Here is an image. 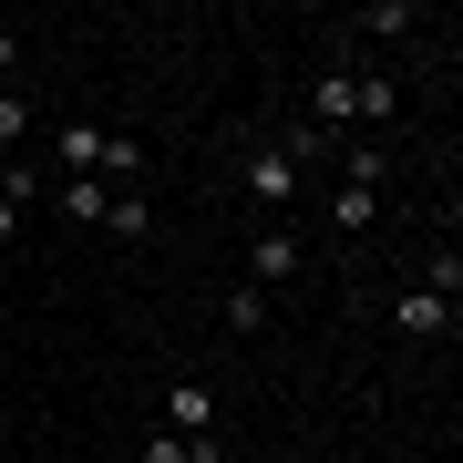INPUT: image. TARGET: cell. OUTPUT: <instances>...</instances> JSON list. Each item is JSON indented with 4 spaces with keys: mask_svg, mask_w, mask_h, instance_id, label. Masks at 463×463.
I'll list each match as a JSON object with an SVG mask.
<instances>
[{
    "mask_svg": "<svg viewBox=\"0 0 463 463\" xmlns=\"http://www.w3.org/2000/svg\"><path fill=\"white\" fill-rule=\"evenodd\" d=\"M11 62H21V42H11V32H0V72H11Z\"/></svg>",
    "mask_w": 463,
    "mask_h": 463,
    "instance_id": "cell-17",
    "label": "cell"
},
{
    "mask_svg": "<svg viewBox=\"0 0 463 463\" xmlns=\"http://www.w3.org/2000/svg\"><path fill=\"white\" fill-rule=\"evenodd\" d=\"M258 319H268V288H227V330L258 340Z\"/></svg>",
    "mask_w": 463,
    "mask_h": 463,
    "instance_id": "cell-11",
    "label": "cell"
},
{
    "mask_svg": "<svg viewBox=\"0 0 463 463\" xmlns=\"http://www.w3.org/2000/svg\"><path fill=\"white\" fill-rule=\"evenodd\" d=\"M237 175H248L258 206H288V196H298V155H288V145H248V165H237Z\"/></svg>",
    "mask_w": 463,
    "mask_h": 463,
    "instance_id": "cell-1",
    "label": "cell"
},
{
    "mask_svg": "<svg viewBox=\"0 0 463 463\" xmlns=\"http://www.w3.org/2000/svg\"><path fill=\"white\" fill-rule=\"evenodd\" d=\"M432 330H453V298L443 288H412V298H402V340H432Z\"/></svg>",
    "mask_w": 463,
    "mask_h": 463,
    "instance_id": "cell-6",
    "label": "cell"
},
{
    "mask_svg": "<svg viewBox=\"0 0 463 463\" xmlns=\"http://www.w3.org/2000/svg\"><path fill=\"white\" fill-rule=\"evenodd\" d=\"M145 463H216V443H185V432H155Z\"/></svg>",
    "mask_w": 463,
    "mask_h": 463,
    "instance_id": "cell-12",
    "label": "cell"
},
{
    "mask_svg": "<svg viewBox=\"0 0 463 463\" xmlns=\"http://www.w3.org/2000/svg\"><path fill=\"white\" fill-rule=\"evenodd\" d=\"M52 206H62V216H83V227H93V216L114 206V185H93V175H62V185H52Z\"/></svg>",
    "mask_w": 463,
    "mask_h": 463,
    "instance_id": "cell-8",
    "label": "cell"
},
{
    "mask_svg": "<svg viewBox=\"0 0 463 463\" xmlns=\"http://www.w3.org/2000/svg\"><path fill=\"white\" fill-rule=\"evenodd\" d=\"M103 185H134L145 175V145H134V134H103V165H93Z\"/></svg>",
    "mask_w": 463,
    "mask_h": 463,
    "instance_id": "cell-9",
    "label": "cell"
},
{
    "mask_svg": "<svg viewBox=\"0 0 463 463\" xmlns=\"http://www.w3.org/2000/svg\"><path fill=\"white\" fill-rule=\"evenodd\" d=\"M392 103H402V83H392V72H350V114H361V124H381Z\"/></svg>",
    "mask_w": 463,
    "mask_h": 463,
    "instance_id": "cell-7",
    "label": "cell"
},
{
    "mask_svg": "<svg viewBox=\"0 0 463 463\" xmlns=\"http://www.w3.org/2000/svg\"><path fill=\"white\" fill-rule=\"evenodd\" d=\"M330 216H340V227H350V237H361V227H371V216H381V196H361V185H340V196H330Z\"/></svg>",
    "mask_w": 463,
    "mask_h": 463,
    "instance_id": "cell-13",
    "label": "cell"
},
{
    "mask_svg": "<svg viewBox=\"0 0 463 463\" xmlns=\"http://www.w3.org/2000/svg\"><path fill=\"white\" fill-rule=\"evenodd\" d=\"M103 216H114V237H145V227H155V206H145V196H114Z\"/></svg>",
    "mask_w": 463,
    "mask_h": 463,
    "instance_id": "cell-14",
    "label": "cell"
},
{
    "mask_svg": "<svg viewBox=\"0 0 463 463\" xmlns=\"http://www.w3.org/2000/svg\"><path fill=\"white\" fill-rule=\"evenodd\" d=\"M402 463H422V453H402Z\"/></svg>",
    "mask_w": 463,
    "mask_h": 463,
    "instance_id": "cell-18",
    "label": "cell"
},
{
    "mask_svg": "<svg viewBox=\"0 0 463 463\" xmlns=\"http://www.w3.org/2000/svg\"><path fill=\"white\" fill-rule=\"evenodd\" d=\"M340 124H350V62H330L309 83V134H340Z\"/></svg>",
    "mask_w": 463,
    "mask_h": 463,
    "instance_id": "cell-3",
    "label": "cell"
},
{
    "mask_svg": "<svg viewBox=\"0 0 463 463\" xmlns=\"http://www.w3.org/2000/svg\"><path fill=\"white\" fill-rule=\"evenodd\" d=\"M350 32H361V42H402V32H422V0H371Z\"/></svg>",
    "mask_w": 463,
    "mask_h": 463,
    "instance_id": "cell-5",
    "label": "cell"
},
{
    "mask_svg": "<svg viewBox=\"0 0 463 463\" xmlns=\"http://www.w3.org/2000/svg\"><path fill=\"white\" fill-rule=\"evenodd\" d=\"M268 279H298V237L288 227H268L258 248H248V288H268Z\"/></svg>",
    "mask_w": 463,
    "mask_h": 463,
    "instance_id": "cell-4",
    "label": "cell"
},
{
    "mask_svg": "<svg viewBox=\"0 0 463 463\" xmlns=\"http://www.w3.org/2000/svg\"><path fill=\"white\" fill-rule=\"evenodd\" d=\"M21 134H32V103H21L11 83H0V145H21Z\"/></svg>",
    "mask_w": 463,
    "mask_h": 463,
    "instance_id": "cell-15",
    "label": "cell"
},
{
    "mask_svg": "<svg viewBox=\"0 0 463 463\" xmlns=\"http://www.w3.org/2000/svg\"><path fill=\"white\" fill-rule=\"evenodd\" d=\"M11 227H21V196H0V237H11Z\"/></svg>",
    "mask_w": 463,
    "mask_h": 463,
    "instance_id": "cell-16",
    "label": "cell"
},
{
    "mask_svg": "<svg viewBox=\"0 0 463 463\" xmlns=\"http://www.w3.org/2000/svg\"><path fill=\"white\" fill-rule=\"evenodd\" d=\"M62 165H72V175L103 165V134H93V124H62ZM93 185H103V175H93Z\"/></svg>",
    "mask_w": 463,
    "mask_h": 463,
    "instance_id": "cell-10",
    "label": "cell"
},
{
    "mask_svg": "<svg viewBox=\"0 0 463 463\" xmlns=\"http://www.w3.org/2000/svg\"><path fill=\"white\" fill-rule=\"evenodd\" d=\"M165 422L185 432V443H206V432H216V392H206V381H175V392H165Z\"/></svg>",
    "mask_w": 463,
    "mask_h": 463,
    "instance_id": "cell-2",
    "label": "cell"
}]
</instances>
